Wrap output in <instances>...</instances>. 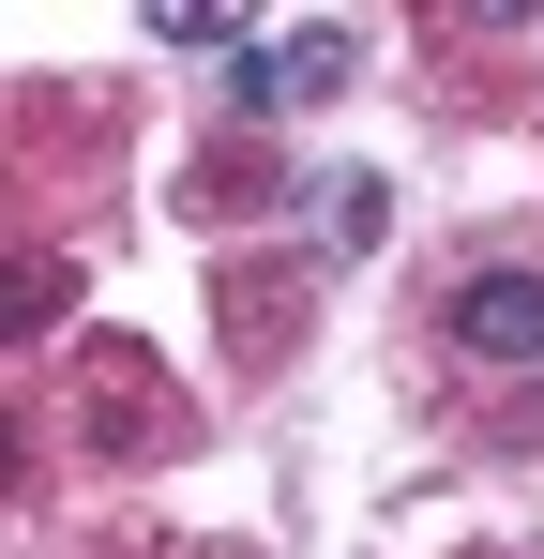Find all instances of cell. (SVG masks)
<instances>
[{
  "label": "cell",
  "mask_w": 544,
  "mask_h": 559,
  "mask_svg": "<svg viewBox=\"0 0 544 559\" xmlns=\"http://www.w3.org/2000/svg\"><path fill=\"white\" fill-rule=\"evenodd\" d=\"M453 348H484V364H544V273H453Z\"/></svg>",
  "instance_id": "obj_1"
},
{
  "label": "cell",
  "mask_w": 544,
  "mask_h": 559,
  "mask_svg": "<svg viewBox=\"0 0 544 559\" xmlns=\"http://www.w3.org/2000/svg\"><path fill=\"white\" fill-rule=\"evenodd\" d=\"M91 424H121V454H167V439H181L167 378L137 364V348H91Z\"/></svg>",
  "instance_id": "obj_2"
},
{
  "label": "cell",
  "mask_w": 544,
  "mask_h": 559,
  "mask_svg": "<svg viewBox=\"0 0 544 559\" xmlns=\"http://www.w3.org/2000/svg\"><path fill=\"white\" fill-rule=\"evenodd\" d=\"M348 31H287V46H272V106H318V92H348Z\"/></svg>",
  "instance_id": "obj_3"
},
{
  "label": "cell",
  "mask_w": 544,
  "mask_h": 559,
  "mask_svg": "<svg viewBox=\"0 0 544 559\" xmlns=\"http://www.w3.org/2000/svg\"><path fill=\"white\" fill-rule=\"evenodd\" d=\"M318 197H333V258H378V242H393V182L348 167V182H318Z\"/></svg>",
  "instance_id": "obj_4"
},
{
  "label": "cell",
  "mask_w": 544,
  "mask_h": 559,
  "mask_svg": "<svg viewBox=\"0 0 544 559\" xmlns=\"http://www.w3.org/2000/svg\"><path fill=\"white\" fill-rule=\"evenodd\" d=\"M287 318H303V287H287V273H272V287H227V333H243L258 364H272V348H287Z\"/></svg>",
  "instance_id": "obj_5"
},
{
  "label": "cell",
  "mask_w": 544,
  "mask_h": 559,
  "mask_svg": "<svg viewBox=\"0 0 544 559\" xmlns=\"http://www.w3.org/2000/svg\"><path fill=\"white\" fill-rule=\"evenodd\" d=\"M258 197H272L258 152H212V167H197V212H258Z\"/></svg>",
  "instance_id": "obj_6"
}]
</instances>
